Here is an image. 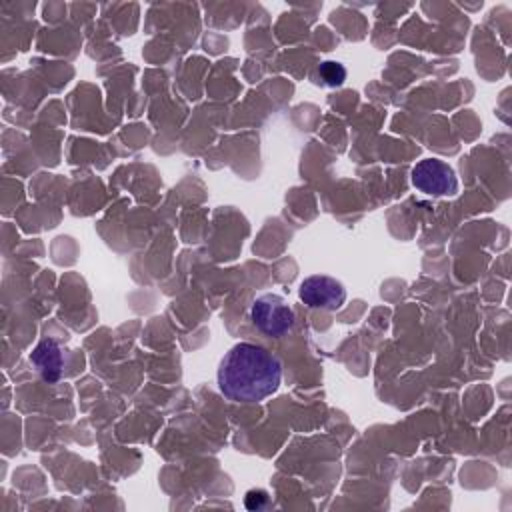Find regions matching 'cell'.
Returning <instances> with one entry per match:
<instances>
[{"label":"cell","instance_id":"cell-1","mask_svg":"<svg viewBox=\"0 0 512 512\" xmlns=\"http://www.w3.org/2000/svg\"><path fill=\"white\" fill-rule=\"evenodd\" d=\"M280 380V360L252 342L232 346L218 366V388L232 402H260L278 390Z\"/></svg>","mask_w":512,"mask_h":512},{"label":"cell","instance_id":"cell-2","mask_svg":"<svg viewBox=\"0 0 512 512\" xmlns=\"http://www.w3.org/2000/svg\"><path fill=\"white\" fill-rule=\"evenodd\" d=\"M294 310L280 294H260L250 306L252 324L266 336L278 338L292 330Z\"/></svg>","mask_w":512,"mask_h":512},{"label":"cell","instance_id":"cell-3","mask_svg":"<svg viewBox=\"0 0 512 512\" xmlns=\"http://www.w3.org/2000/svg\"><path fill=\"white\" fill-rule=\"evenodd\" d=\"M412 186L428 196H452L458 192L454 168L438 158L420 160L410 172Z\"/></svg>","mask_w":512,"mask_h":512},{"label":"cell","instance_id":"cell-4","mask_svg":"<svg viewBox=\"0 0 512 512\" xmlns=\"http://www.w3.org/2000/svg\"><path fill=\"white\" fill-rule=\"evenodd\" d=\"M298 296L308 308L338 310L346 302V288L332 276L314 274L302 280Z\"/></svg>","mask_w":512,"mask_h":512},{"label":"cell","instance_id":"cell-5","mask_svg":"<svg viewBox=\"0 0 512 512\" xmlns=\"http://www.w3.org/2000/svg\"><path fill=\"white\" fill-rule=\"evenodd\" d=\"M30 362L46 382H56L64 370V352L54 340L44 338L30 352Z\"/></svg>","mask_w":512,"mask_h":512},{"label":"cell","instance_id":"cell-6","mask_svg":"<svg viewBox=\"0 0 512 512\" xmlns=\"http://www.w3.org/2000/svg\"><path fill=\"white\" fill-rule=\"evenodd\" d=\"M318 78L326 86H332V88L342 86L344 80H346V68L340 62H334V60L322 62L318 66Z\"/></svg>","mask_w":512,"mask_h":512},{"label":"cell","instance_id":"cell-7","mask_svg":"<svg viewBox=\"0 0 512 512\" xmlns=\"http://www.w3.org/2000/svg\"><path fill=\"white\" fill-rule=\"evenodd\" d=\"M268 504V494L264 490H248L244 496V506L248 510H260Z\"/></svg>","mask_w":512,"mask_h":512}]
</instances>
